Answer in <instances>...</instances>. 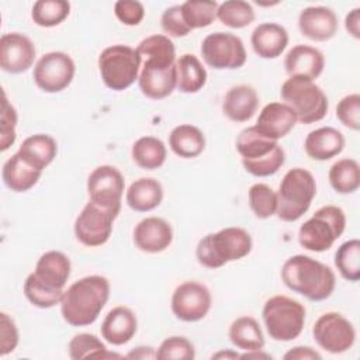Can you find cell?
Returning a JSON list of instances; mask_svg holds the SVG:
<instances>
[{
    "instance_id": "27",
    "label": "cell",
    "mask_w": 360,
    "mask_h": 360,
    "mask_svg": "<svg viewBox=\"0 0 360 360\" xmlns=\"http://www.w3.org/2000/svg\"><path fill=\"white\" fill-rule=\"evenodd\" d=\"M17 153L34 169L44 172L58 153L56 141L48 134H34L27 136L20 145Z\"/></svg>"
},
{
    "instance_id": "11",
    "label": "cell",
    "mask_w": 360,
    "mask_h": 360,
    "mask_svg": "<svg viewBox=\"0 0 360 360\" xmlns=\"http://www.w3.org/2000/svg\"><path fill=\"white\" fill-rule=\"evenodd\" d=\"M76 73V65L70 55L62 51L44 53L34 65L32 79L37 87L45 93H59L69 87Z\"/></svg>"
},
{
    "instance_id": "26",
    "label": "cell",
    "mask_w": 360,
    "mask_h": 360,
    "mask_svg": "<svg viewBox=\"0 0 360 360\" xmlns=\"http://www.w3.org/2000/svg\"><path fill=\"white\" fill-rule=\"evenodd\" d=\"M345 148L343 134L333 127H321L311 131L305 141L304 149L305 153L319 162L329 160L342 153Z\"/></svg>"
},
{
    "instance_id": "44",
    "label": "cell",
    "mask_w": 360,
    "mask_h": 360,
    "mask_svg": "<svg viewBox=\"0 0 360 360\" xmlns=\"http://www.w3.org/2000/svg\"><path fill=\"white\" fill-rule=\"evenodd\" d=\"M17 110L8 101L6 93H3V104H1V124H0V150L6 152L17 138L15 127H17Z\"/></svg>"
},
{
    "instance_id": "45",
    "label": "cell",
    "mask_w": 360,
    "mask_h": 360,
    "mask_svg": "<svg viewBox=\"0 0 360 360\" xmlns=\"http://www.w3.org/2000/svg\"><path fill=\"white\" fill-rule=\"evenodd\" d=\"M336 117L346 128L360 129V94L352 93L340 98L336 105Z\"/></svg>"
},
{
    "instance_id": "35",
    "label": "cell",
    "mask_w": 360,
    "mask_h": 360,
    "mask_svg": "<svg viewBox=\"0 0 360 360\" xmlns=\"http://www.w3.org/2000/svg\"><path fill=\"white\" fill-rule=\"evenodd\" d=\"M69 357L72 360L82 359H121V354L108 352L107 346L93 333L82 332L75 335L68 345Z\"/></svg>"
},
{
    "instance_id": "36",
    "label": "cell",
    "mask_w": 360,
    "mask_h": 360,
    "mask_svg": "<svg viewBox=\"0 0 360 360\" xmlns=\"http://www.w3.org/2000/svg\"><path fill=\"white\" fill-rule=\"evenodd\" d=\"M142 60H153L165 65L176 63V48L172 39L163 34H153L143 38L138 46Z\"/></svg>"
},
{
    "instance_id": "18",
    "label": "cell",
    "mask_w": 360,
    "mask_h": 360,
    "mask_svg": "<svg viewBox=\"0 0 360 360\" xmlns=\"http://www.w3.org/2000/svg\"><path fill=\"white\" fill-rule=\"evenodd\" d=\"M300 32L315 42L332 39L339 28L336 13L325 6L305 7L298 15Z\"/></svg>"
},
{
    "instance_id": "3",
    "label": "cell",
    "mask_w": 360,
    "mask_h": 360,
    "mask_svg": "<svg viewBox=\"0 0 360 360\" xmlns=\"http://www.w3.org/2000/svg\"><path fill=\"white\" fill-rule=\"evenodd\" d=\"M252 236L240 226H226L202 236L195 248L197 262L207 269H219L246 257L252 250Z\"/></svg>"
},
{
    "instance_id": "7",
    "label": "cell",
    "mask_w": 360,
    "mask_h": 360,
    "mask_svg": "<svg viewBox=\"0 0 360 360\" xmlns=\"http://www.w3.org/2000/svg\"><path fill=\"white\" fill-rule=\"evenodd\" d=\"M305 315V307L287 295L270 297L262 309L266 332L277 342H291L297 339L304 330Z\"/></svg>"
},
{
    "instance_id": "43",
    "label": "cell",
    "mask_w": 360,
    "mask_h": 360,
    "mask_svg": "<svg viewBox=\"0 0 360 360\" xmlns=\"http://www.w3.org/2000/svg\"><path fill=\"white\" fill-rule=\"evenodd\" d=\"M195 357L194 345L184 336H169L156 349L159 360H193Z\"/></svg>"
},
{
    "instance_id": "24",
    "label": "cell",
    "mask_w": 360,
    "mask_h": 360,
    "mask_svg": "<svg viewBox=\"0 0 360 360\" xmlns=\"http://www.w3.org/2000/svg\"><path fill=\"white\" fill-rule=\"evenodd\" d=\"M288 39L287 30L277 22H262L250 35L253 52L262 59L278 58L287 48Z\"/></svg>"
},
{
    "instance_id": "28",
    "label": "cell",
    "mask_w": 360,
    "mask_h": 360,
    "mask_svg": "<svg viewBox=\"0 0 360 360\" xmlns=\"http://www.w3.org/2000/svg\"><path fill=\"white\" fill-rule=\"evenodd\" d=\"M163 187L153 177H139L132 181L125 193L127 205L136 212H148L160 205Z\"/></svg>"
},
{
    "instance_id": "42",
    "label": "cell",
    "mask_w": 360,
    "mask_h": 360,
    "mask_svg": "<svg viewBox=\"0 0 360 360\" xmlns=\"http://www.w3.org/2000/svg\"><path fill=\"white\" fill-rule=\"evenodd\" d=\"M248 201L252 212L259 219L276 215L277 193L266 183H255L248 190Z\"/></svg>"
},
{
    "instance_id": "15",
    "label": "cell",
    "mask_w": 360,
    "mask_h": 360,
    "mask_svg": "<svg viewBox=\"0 0 360 360\" xmlns=\"http://www.w3.org/2000/svg\"><path fill=\"white\" fill-rule=\"evenodd\" d=\"M124 190V176L115 166H97L87 177V193L90 201L118 214L121 211Z\"/></svg>"
},
{
    "instance_id": "30",
    "label": "cell",
    "mask_w": 360,
    "mask_h": 360,
    "mask_svg": "<svg viewBox=\"0 0 360 360\" xmlns=\"http://www.w3.org/2000/svg\"><path fill=\"white\" fill-rule=\"evenodd\" d=\"M169 146L174 155L183 159H193L204 152L205 136L198 127L180 124L170 131Z\"/></svg>"
},
{
    "instance_id": "48",
    "label": "cell",
    "mask_w": 360,
    "mask_h": 360,
    "mask_svg": "<svg viewBox=\"0 0 360 360\" xmlns=\"http://www.w3.org/2000/svg\"><path fill=\"white\" fill-rule=\"evenodd\" d=\"M20 333L14 319L6 314L0 312V356L4 357L13 353L18 345Z\"/></svg>"
},
{
    "instance_id": "29",
    "label": "cell",
    "mask_w": 360,
    "mask_h": 360,
    "mask_svg": "<svg viewBox=\"0 0 360 360\" xmlns=\"http://www.w3.org/2000/svg\"><path fill=\"white\" fill-rule=\"evenodd\" d=\"M42 172L30 166L15 152L3 165L1 179L7 188L14 193H25L31 190L41 179Z\"/></svg>"
},
{
    "instance_id": "22",
    "label": "cell",
    "mask_w": 360,
    "mask_h": 360,
    "mask_svg": "<svg viewBox=\"0 0 360 360\" xmlns=\"http://www.w3.org/2000/svg\"><path fill=\"white\" fill-rule=\"evenodd\" d=\"M284 68L288 76H301L315 80L323 72L325 56L318 48L298 44L287 52Z\"/></svg>"
},
{
    "instance_id": "38",
    "label": "cell",
    "mask_w": 360,
    "mask_h": 360,
    "mask_svg": "<svg viewBox=\"0 0 360 360\" xmlns=\"http://www.w3.org/2000/svg\"><path fill=\"white\" fill-rule=\"evenodd\" d=\"M218 6L215 0H187L180 4V8L184 22L193 31L211 25L217 18Z\"/></svg>"
},
{
    "instance_id": "20",
    "label": "cell",
    "mask_w": 360,
    "mask_h": 360,
    "mask_svg": "<svg viewBox=\"0 0 360 360\" xmlns=\"http://www.w3.org/2000/svg\"><path fill=\"white\" fill-rule=\"evenodd\" d=\"M134 243L145 253H160L173 242L172 225L160 217H146L134 228Z\"/></svg>"
},
{
    "instance_id": "1",
    "label": "cell",
    "mask_w": 360,
    "mask_h": 360,
    "mask_svg": "<svg viewBox=\"0 0 360 360\" xmlns=\"http://www.w3.org/2000/svg\"><path fill=\"white\" fill-rule=\"evenodd\" d=\"M110 298V281L100 274L82 277L72 283L62 295L60 315L75 328L94 323Z\"/></svg>"
},
{
    "instance_id": "8",
    "label": "cell",
    "mask_w": 360,
    "mask_h": 360,
    "mask_svg": "<svg viewBox=\"0 0 360 360\" xmlns=\"http://www.w3.org/2000/svg\"><path fill=\"white\" fill-rule=\"evenodd\" d=\"M346 229L345 211L338 205L318 208L298 229V243L309 252H325L332 248Z\"/></svg>"
},
{
    "instance_id": "23",
    "label": "cell",
    "mask_w": 360,
    "mask_h": 360,
    "mask_svg": "<svg viewBox=\"0 0 360 360\" xmlns=\"http://www.w3.org/2000/svg\"><path fill=\"white\" fill-rule=\"evenodd\" d=\"M70 259L63 252L48 250L39 256L32 273L45 285L63 291L70 277Z\"/></svg>"
},
{
    "instance_id": "49",
    "label": "cell",
    "mask_w": 360,
    "mask_h": 360,
    "mask_svg": "<svg viewBox=\"0 0 360 360\" xmlns=\"http://www.w3.org/2000/svg\"><path fill=\"white\" fill-rule=\"evenodd\" d=\"M284 360H321L322 356L309 346H295L290 349L284 356Z\"/></svg>"
},
{
    "instance_id": "2",
    "label": "cell",
    "mask_w": 360,
    "mask_h": 360,
    "mask_svg": "<svg viewBox=\"0 0 360 360\" xmlns=\"http://www.w3.org/2000/svg\"><path fill=\"white\" fill-rule=\"evenodd\" d=\"M280 274L287 288L309 301L329 298L336 285L333 270L328 264L307 255L288 257L283 263Z\"/></svg>"
},
{
    "instance_id": "33",
    "label": "cell",
    "mask_w": 360,
    "mask_h": 360,
    "mask_svg": "<svg viewBox=\"0 0 360 360\" xmlns=\"http://www.w3.org/2000/svg\"><path fill=\"white\" fill-rule=\"evenodd\" d=\"M177 89L181 93L193 94L200 91L207 83V70L200 59L193 53H183L176 60Z\"/></svg>"
},
{
    "instance_id": "17",
    "label": "cell",
    "mask_w": 360,
    "mask_h": 360,
    "mask_svg": "<svg viewBox=\"0 0 360 360\" xmlns=\"http://www.w3.org/2000/svg\"><path fill=\"white\" fill-rule=\"evenodd\" d=\"M138 86L142 94L150 100H163L177 87L176 63L163 65L152 60H143L139 72Z\"/></svg>"
},
{
    "instance_id": "46",
    "label": "cell",
    "mask_w": 360,
    "mask_h": 360,
    "mask_svg": "<svg viewBox=\"0 0 360 360\" xmlns=\"http://www.w3.org/2000/svg\"><path fill=\"white\" fill-rule=\"evenodd\" d=\"M114 14L124 25L135 27L142 22L145 17V7L136 0H118L114 3Z\"/></svg>"
},
{
    "instance_id": "53",
    "label": "cell",
    "mask_w": 360,
    "mask_h": 360,
    "mask_svg": "<svg viewBox=\"0 0 360 360\" xmlns=\"http://www.w3.org/2000/svg\"><path fill=\"white\" fill-rule=\"evenodd\" d=\"M211 359H225V360H232V359H239V353H236V352H233V350H229V349H226V350H219V352H217V353H214L212 356H211Z\"/></svg>"
},
{
    "instance_id": "9",
    "label": "cell",
    "mask_w": 360,
    "mask_h": 360,
    "mask_svg": "<svg viewBox=\"0 0 360 360\" xmlns=\"http://www.w3.org/2000/svg\"><path fill=\"white\" fill-rule=\"evenodd\" d=\"M142 58L136 48L117 44L110 45L98 55V70L103 83L114 91L131 87L139 77Z\"/></svg>"
},
{
    "instance_id": "21",
    "label": "cell",
    "mask_w": 360,
    "mask_h": 360,
    "mask_svg": "<svg viewBox=\"0 0 360 360\" xmlns=\"http://www.w3.org/2000/svg\"><path fill=\"white\" fill-rule=\"evenodd\" d=\"M136 330V315L131 308L124 305L110 309L100 326L101 338L112 346H122L128 343L135 336Z\"/></svg>"
},
{
    "instance_id": "40",
    "label": "cell",
    "mask_w": 360,
    "mask_h": 360,
    "mask_svg": "<svg viewBox=\"0 0 360 360\" xmlns=\"http://www.w3.org/2000/svg\"><path fill=\"white\" fill-rule=\"evenodd\" d=\"M335 266L339 274L352 283L360 280V240L349 239L343 242L335 253Z\"/></svg>"
},
{
    "instance_id": "51",
    "label": "cell",
    "mask_w": 360,
    "mask_h": 360,
    "mask_svg": "<svg viewBox=\"0 0 360 360\" xmlns=\"http://www.w3.org/2000/svg\"><path fill=\"white\" fill-rule=\"evenodd\" d=\"M127 359H136V360H146V359H156V349L150 346H138L132 349L127 356Z\"/></svg>"
},
{
    "instance_id": "6",
    "label": "cell",
    "mask_w": 360,
    "mask_h": 360,
    "mask_svg": "<svg viewBox=\"0 0 360 360\" xmlns=\"http://www.w3.org/2000/svg\"><path fill=\"white\" fill-rule=\"evenodd\" d=\"M283 101L292 108L297 122L314 124L325 118L329 103L325 91L311 79L290 76L280 89Z\"/></svg>"
},
{
    "instance_id": "12",
    "label": "cell",
    "mask_w": 360,
    "mask_h": 360,
    "mask_svg": "<svg viewBox=\"0 0 360 360\" xmlns=\"http://www.w3.org/2000/svg\"><path fill=\"white\" fill-rule=\"evenodd\" d=\"M117 217L118 212L107 210L89 200L75 219L73 231L76 239L89 248L104 245L111 236Z\"/></svg>"
},
{
    "instance_id": "16",
    "label": "cell",
    "mask_w": 360,
    "mask_h": 360,
    "mask_svg": "<svg viewBox=\"0 0 360 360\" xmlns=\"http://www.w3.org/2000/svg\"><path fill=\"white\" fill-rule=\"evenodd\" d=\"M32 41L21 32H7L0 38V68L11 75L27 72L35 60Z\"/></svg>"
},
{
    "instance_id": "41",
    "label": "cell",
    "mask_w": 360,
    "mask_h": 360,
    "mask_svg": "<svg viewBox=\"0 0 360 360\" xmlns=\"http://www.w3.org/2000/svg\"><path fill=\"white\" fill-rule=\"evenodd\" d=\"M22 291H24L25 298L34 307L41 308V309H49V308L59 305L62 295H63L62 290H53V288L45 285L34 276V273L27 276L24 285H22Z\"/></svg>"
},
{
    "instance_id": "13",
    "label": "cell",
    "mask_w": 360,
    "mask_h": 360,
    "mask_svg": "<svg viewBox=\"0 0 360 360\" xmlns=\"http://www.w3.org/2000/svg\"><path fill=\"white\" fill-rule=\"evenodd\" d=\"M316 345L328 353L340 354L353 347L356 329L353 323L339 312L322 314L312 326Z\"/></svg>"
},
{
    "instance_id": "52",
    "label": "cell",
    "mask_w": 360,
    "mask_h": 360,
    "mask_svg": "<svg viewBox=\"0 0 360 360\" xmlns=\"http://www.w3.org/2000/svg\"><path fill=\"white\" fill-rule=\"evenodd\" d=\"M239 359H266V360H270L271 356L269 353H264L263 349H260V350L245 352V353L239 354Z\"/></svg>"
},
{
    "instance_id": "10",
    "label": "cell",
    "mask_w": 360,
    "mask_h": 360,
    "mask_svg": "<svg viewBox=\"0 0 360 360\" xmlns=\"http://www.w3.org/2000/svg\"><path fill=\"white\" fill-rule=\"evenodd\" d=\"M204 62L217 70L239 69L246 63L248 55L243 41L232 32H211L200 48Z\"/></svg>"
},
{
    "instance_id": "47",
    "label": "cell",
    "mask_w": 360,
    "mask_h": 360,
    "mask_svg": "<svg viewBox=\"0 0 360 360\" xmlns=\"http://www.w3.org/2000/svg\"><path fill=\"white\" fill-rule=\"evenodd\" d=\"M160 25L163 31L167 34V37H174V38H183L188 35L191 31L183 20L180 4L167 7L163 11L160 17Z\"/></svg>"
},
{
    "instance_id": "31",
    "label": "cell",
    "mask_w": 360,
    "mask_h": 360,
    "mask_svg": "<svg viewBox=\"0 0 360 360\" xmlns=\"http://www.w3.org/2000/svg\"><path fill=\"white\" fill-rule=\"evenodd\" d=\"M231 343L243 352L260 350L264 347V335L259 322L249 315L232 321L228 330Z\"/></svg>"
},
{
    "instance_id": "37",
    "label": "cell",
    "mask_w": 360,
    "mask_h": 360,
    "mask_svg": "<svg viewBox=\"0 0 360 360\" xmlns=\"http://www.w3.org/2000/svg\"><path fill=\"white\" fill-rule=\"evenodd\" d=\"M70 13V3L66 0H38L31 8L32 21L42 28H52L62 24Z\"/></svg>"
},
{
    "instance_id": "50",
    "label": "cell",
    "mask_w": 360,
    "mask_h": 360,
    "mask_svg": "<svg viewBox=\"0 0 360 360\" xmlns=\"http://www.w3.org/2000/svg\"><path fill=\"white\" fill-rule=\"evenodd\" d=\"M345 28L354 38H360V7H354L345 17Z\"/></svg>"
},
{
    "instance_id": "25",
    "label": "cell",
    "mask_w": 360,
    "mask_h": 360,
    "mask_svg": "<svg viewBox=\"0 0 360 360\" xmlns=\"http://www.w3.org/2000/svg\"><path fill=\"white\" fill-rule=\"evenodd\" d=\"M259 107V94L249 84L232 86L224 97L222 112L233 122L249 121Z\"/></svg>"
},
{
    "instance_id": "19",
    "label": "cell",
    "mask_w": 360,
    "mask_h": 360,
    "mask_svg": "<svg viewBox=\"0 0 360 360\" xmlns=\"http://www.w3.org/2000/svg\"><path fill=\"white\" fill-rule=\"evenodd\" d=\"M295 124L297 117L292 108L285 103L273 101L262 108L253 127L264 138L278 141L288 135L294 129Z\"/></svg>"
},
{
    "instance_id": "39",
    "label": "cell",
    "mask_w": 360,
    "mask_h": 360,
    "mask_svg": "<svg viewBox=\"0 0 360 360\" xmlns=\"http://www.w3.org/2000/svg\"><path fill=\"white\" fill-rule=\"evenodd\" d=\"M255 10L250 3L243 0H226L219 3L217 18L225 27L240 30L255 21Z\"/></svg>"
},
{
    "instance_id": "4",
    "label": "cell",
    "mask_w": 360,
    "mask_h": 360,
    "mask_svg": "<svg viewBox=\"0 0 360 360\" xmlns=\"http://www.w3.org/2000/svg\"><path fill=\"white\" fill-rule=\"evenodd\" d=\"M235 146L242 158L243 169L255 177L273 176L285 162L284 149L278 142L264 138L255 127L242 129L236 138Z\"/></svg>"
},
{
    "instance_id": "34",
    "label": "cell",
    "mask_w": 360,
    "mask_h": 360,
    "mask_svg": "<svg viewBox=\"0 0 360 360\" xmlns=\"http://www.w3.org/2000/svg\"><path fill=\"white\" fill-rule=\"evenodd\" d=\"M328 179L336 193L352 194L360 187V166L354 159H339L330 166Z\"/></svg>"
},
{
    "instance_id": "14",
    "label": "cell",
    "mask_w": 360,
    "mask_h": 360,
    "mask_svg": "<svg viewBox=\"0 0 360 360\" xmlns=\"http://www.w3.org/2000/svg\"><path fill=\"white\" fill-rule=\"evenodd\" d=\"M212 305L208 287L202 283L190 280L179 284L170 300L173 315L183 322H197L207 316Z\"/></svg>"
},
{
    "instance_id": "32",
    "label": "cell",
    "mask_w": 360,
    "mask_h": 360,
    "mask_svg": "<svg viewBox=\"0 0 360 360\" xmlns=\"http://www.w3.org/2000/svg\"><path fill=\"white\" fill-rule=\"evenodd\" d=\"M132 160L143 170H156L162 167L167 158V149L162 139L146 135L138 138L131 148Z\"/></svg>"
},
{
    "instance_id": "5",
    "label": "cell",
    "mask_w": 360,
    "mask_h": 360,
    "mask_svg": "<svg viewBox=\"0 0 360 360\" xmlns=\"http://www.w3.org/2000/svg\"><path fill=\"white\" fill-rule=\"evenodd\" d=\"M316 195L314 174L304 167L290 169L277 190L276 215L284 222L298 221L311 207Z\"/></svg>"
}]
</instances>
